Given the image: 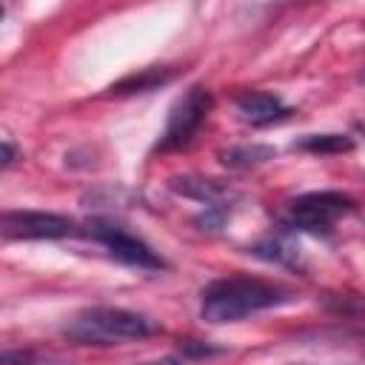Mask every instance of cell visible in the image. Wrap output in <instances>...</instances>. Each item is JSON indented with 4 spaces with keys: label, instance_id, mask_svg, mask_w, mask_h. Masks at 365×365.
<instances>
[{
    "label": "cell",
    "instance_id": "9a60e30c",
    "mask_svg": "<svg viewBox=\"0 0 365 365\" xmlns=\"http://www.w3.org/2000/svg\"><path fill=\"white\" fill-rule=\"evenodd\" d=\"M228 220V205H205L197 217H194V225L200 231H220Z\"/></svg>",
    "mask_w": 365,
    "mask_h": 365
},
{
    "label": "cell",
    "instance_id": "277c9868",
    "mask_svg": "<svg viewBox=\"0 0 365 365\" xmlns=\"http://www.w3.org/2000/svg\"><path fill=\"white\" fill-rule=\"evenodd\" d=\"M211 91L205 86H191L185 88L177 103L171 106L168 111V120H165V128L160 134V140L154 143V151H180L185 148L202 128V123L208 120V111H211Z\"/></svg>",
    "mask_w": 365,
    "mask_h": 365
},
{
    "label": "cell",
    "instance_id": "3957f363",
    "mask_svg": "<svg viewBox=\"0 0 365 365\" xmlns=\"http://www.w3.org/2000/svg\"><path fill=\"white\" fill-rule=\"evenodd\" d=\"M354 211V197L342 191H308L288 202L285 211V231H305V234H328L331 225Z\"/></svg>",
    "mask_w": 365,
    "mask_h": 365
},
{
    "label": "cell",
    "instance_id": "e0dca14e",
    "mask_svg": "<svg viewBox=\"0 0 365 365\" xmlns=\"http://www.w3.org/2000/svg\"><path fill=\"white\" fill-rule=\"evenodd\" d=\"M143 365H188V359L185 356H160V359H151Z\"/></svg>",
    "mask_w": 365,
    "mask_h": 365
},
{
    "label": "cell",
    "instance_id": "5b68a950",
    "mask_svg": "<svg viewBox=\"0 0 365 365\" xmlns=\"http://www.w3.org/2000/svg\"><path fill=\"white\" fill-rule=\"evenodd\" d=\"M83 234L91 237L97 245H103L106 254L123 265H131L140 271H163L165 268V259L145 240H140L137 234H131L128 228H123L111 220H91L83 228Z\"/></svg>",
    "mask_w": 365,
    "mask_h": 365
},
{
    "label": "cell",
    "instance_id": "30bf717a",
    "mask_svg": "<svg viewBox=\"0 0 365 365\" xmlns=\"http://www.w3.org/2000/svg\"><path fill=\"white\" fill-rule=\"evenodd\" d=\"M277 148L274 145H265V143H242V145H228L222 148L217 157L225 168H234V171H242V168H254V165H262L268 160H274Z\"/></svg>",
    "mask_w": 365,
    "mask_h": 365
},
{
    "label": "cell",
    "instance_id": "9c48e42d",
    "mask_svg": "<svg viewBox=\"0 0 365 365\" xmlns=\"http://www.w3.org/2000/svg\"><path fill=\"white\" fill-rule=\"evenodd\" d=\"M248 254H254L257 259L274 262V265H285V268H294L299 262V245L288 234H265L248 248Z\"/></svg>",
    "mask_w": 365,
    "mask_h": 365
},
{
    "label": "cell",
    "instance_id": "4fadbf2b",
    "mask_svg": "<svg viewBox=\"0 0 365 365\" xmlns=\"http://www.w3.org/2000/svg\"><path fill=\"white\" fill-rule=\"evenodd\" d=\"M0 365H68L60 354L43 348H6Z\"/></svg>",
    "mask_w": 365,
    "mask_h": 365
},
{
    "label": "cell",
    "instance_id": "ac0fdd59",
    "mask_svg": "<svg viewBox=\"0 0 365 365\" xmlns=\"http://www.w3.org/2000/svg\"><path fill=\"white\" fill-rule=\"evenodd\" d=\"M359 83H365V68H362V71H359Z\"/></svg>",
    "mask_w": 365,
    "mask_h": 365
},
{
    "label": "cell",
    "instance_id": "7a4b0ae2",
    "mask_svg": "<svg viewBox=\"0 0 365 365\" xmlns=\"http://www.w3.org/2000/svg\"><path fill=\"white\" fill-rule=\"evenodd\" d=\"M157 331H160V322L120 305L83 308L63 325V336L77 345H123L131 339H145Z\"/></svg>",
    "mask_w": 365,
    "mask_h": 365
},
{
    "label": "cell",
    "instance_id": "5bb4252c",
    "mask_svg": "<svg viewBox=\"0 0 365 365\" xmlns=\"http://www.w3.org/2000/svg\"><path fill=\"white\" fill-rule=\"evenodd\" d=\"M177 354L191 362V359L220 356V354H225V348H222V345H214V342H208V339H177Z\"/></svg>",
    "mask_w": 365,
    "mask_h": 365
},
{
    "label": "cell",
    "instance_id": "8fae6325",
    "mask_svg": "<svg viewBox=\"0 0 365 365\" xmlns=\"http://www.w3.org/2000/svg\"><path fill=\"white\" fill-rule=\"evenodd\" d=\"M171 77H174V68L151 66V68H143L140 74H128V77H123V80L114 83L108 91H111V94H145V91H154V88L165 86Z\"/></svg>",
    "mask_w": 365,
    "mask_h": 365
},
{
    "label": "cell",
    "instance_id": "7c38bea8",
    "mask_svg": "<svg viewBox=\"0 0 365 365\" xmlns=\"http://www.w3.org/2000/svg\"><path fill=\"white\" fill-rule=\"evenodd\" d=\"M294 148L299 151H311V154H342L354 148V140L348 134H302L299 140H294Z\"/></svg>",
    "mask_w": 365,
    "mask_h": 365
},
{
    "label": "cell",
    "instance_id": "52a82bcc",
    "mask_svg": "<svg viewBox=\"0 0 365 365\" xmlns=\"http://www.w3.org/2000/svg\"><path fill=\"white\" fill-rule=\"evenodd\" d=\"M234 106L240 111V117L245 123H251L254 128H265L274 123H282L291 117V106L282 103V97L271 94V91H240L234 97Z\"/></svg>",
    "mask_w": 365,
    "mask_h": 365
},
{
    "label": "cell",
    "instance_id": "d6986e66",
    "mask_svg": "<svg viewBox=\"0 0 365 365\" xmlns=\"http://www.w3.org/2000/svg\"><path fill=\"white\" fill-rule=\"evenodd\" d=\"M362 134H365V125H362Z\"/></svg>",
    "mask_w": 365,
    "mask_h": 365
},
{
    "label": "cell",
    "instance_id": "ba28073f",
    "mask_svg": "<svg viewBox=\"0 0 365 365\" xmlns=\"http://www.w3.org/2000/svg\"><path fill=\"white\" fill-rule=\"evenodd\" d=\"M168 188L180 197L197 200L202 205H228L234 200V191L228 185L208 180V177H197V174H177L168 180Z\"/></svg>",
    "mask_w": 365,
    "mask_h": 365
},
{
    "label": "cell",
    "instance_id": "6da1fadb",
    "mask_svg": "<svg viewBox=\"0 0 365 365\" xmlns=\"http://www.w3.org/2000/svg\"><path fill=\"white\" fill-rule=\"evenodd\" d=\"M291 299L294 294L277 282L234 274V277L211 279L200 291V317L211 325H225V322H240L259 311L285 305Z\"/></svg>",
    "mask_w": 365,
    "mask_h": 365
},
{
    "label": "cell",
    "instance_id": "2e32d148",
    "mask_svg": "<svg viewBox=\"0 0 365 365\" xmlns=\"http://www.w3.org/2000/svg\"><path fill=\"white\" fill-rule=\"evenodd\" d=\"M14 157H17V151H14V143H11L9 137H3V168H9V165L14 163Z\"/></svg>",
    "mask_w": 365,
    "mask_h": 365
},
{
    "label": "cell",
    "instance_id": "8992f818",
    "mask_svg": "<svg viewBox=\"0 0 365 365\" xmlns=\"http://www.w3.org/2000/svg\"><path fill=\"white\" fill-rule=\"evenodd\" d=\"M0 234L3 240H63L83 234V228L71 217L54 211H3Z\"/></svg>",
    "mask_w": 365,
    "mask_h": 365
}]
</instances>
